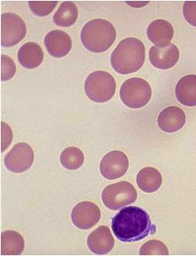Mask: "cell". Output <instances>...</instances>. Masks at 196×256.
I'll use <instances>...</instances> for the list:
<instances>
[{
    "mask_svg": "<svg viewBox=\"0 0 196 256\" xmlns=\"http://www.w3.org/2000/svg\"><path fill=\"white\" fill-rule=\"evenodd\" d=\"M146 48L137 38H126L119 42L112 52L110 64L114 71L128 75L137 72L144 65Z\"/></svg>",
    "mask_w": 196,
    "mask_h": 256,
    "instance_id": "obj_2",
    "label": "cell"
},
{
    "mask_svg": "<svg viewBox=\"0 0 196 256\" xmlns=\"http://www.w3.org/2000/svg\"><path fill=\"white\" fill-rule=\"evenodd\" d=\"M16 72L15 62L10 56L5 54L1 55V80L7 81L12 79Z\"/></svg>",
    "mask_w": 196,
    "mask_h": 256,
    "instance_id": "obj_24",
    "label": "cell"
},
{
    "mask_svg": "<svg viewBox=\"0 0 196 256\" xmlns=\"http://www.w3.org/2000/svg\"><path fill=\"white\" fill-rule=\"evenodd\" d=\"M78 8L71 1L62 2L54 16V22L58 26L69 27L78 20Z\"/></svg>",
    "mask_w": 196,
    "mask_h": 256,
    "instance_id": "obj_20",
    "label": "cell"
},
{
    "mask_svg": "<svg viewBox=\"0 0 196 256\" xmlns=\"http://www.w3.org/2000/svg\"><path fill=\"white\" fill-rule=\"evenodd\" d=\"M126 4H128L130 6L132 7H137V8H139V7H143L144 6L147 5V4H149L148 1H144V2H142V1H138V2H137V1H126Z\"/></svg>",
    "mask_w": 196,
    "mask_h": 256,
    "instance_id": "obj_27",
    "label": "cell"
},
{
    "mask_svg": "<svg viewBox=\"0 0 196 256\" xmlns=\"http://www.w3.org/2000/svg\"><path fill=\"white\" fill-rule=\"evenodd\" d=\"M88 246L94 254H106L110 252L114 246V240L109 228L100 226L92 232L88 238Z\"/></svg>",
    "mask_w": 196,
    "mask_h": 256,
    "instance_id": "obj_14",
    "label": "cell"
},
{
    "mask_svg": "<svg viewBox=\"0 0 196 256\" xmlns=\"http://www.w3.org/2000/svg\"><path fill=\"white\" fill-rule=\"evenodd\" d=\"M34 162V152L30 145L17 143L6 155L4 163L6 168L14 173H22L30 168Z\"/></svg>",
    "mask_w": 196,
    "mask_h": 256,
    "instance_id": "obj_8",
    "label": "cell"
},
{
    "mask_svg": "<svg viewBox=\"0 0 196 256\" xmlns=\"http://www.w3.org/2000/svg\"><path fill=\"white\" fill-rule=\"evenodd\" d=\"M129 168L127 155L120 150H112L104 156L100 164L102 176L108 180L123 177Z\"/></svg>",
    "mask_w": 196,
    "mask_h": 256,
    "instance_id": "obj_9",
    "label": "cell"
},
{
    "mask_svg": "<svg viewBox=\"0 0 196 256\" xmlns=\"http://www.w3.org/2000/svg\"><path fill=\"white\" fill-rule=\"evenodd\" d=\"M152 95V90L150 85L142 78H130L120 88L122 102L132 109L144 108L150 102Z\"/></svg>",
    "mask_w": 196,
    "mask_h": 256,
    "instance_id": "obj_5",
    "label": "cell"
},
{
    "mask_svg": "<svg viewBox=\"0 0 196 256\" xmlns=\"http://www.w3.org/2000/svg\"><path fill=\"white\" fill-rule=\"evenodd\" d=\"M149 40L157 48H166L174 36L172 25L164 20H156L149 24L147 30Z\"/></svg>",
    "mask_w": 196,
    "mask_h": 256,
    "instance_id": "obj_15",
    "label": "cell"
},
{
    "mask_svg": "<svg viewBox=\"0 0 196 256\" xmlns=\"http://www.w3.org/2000/svg\"><path fill=\"white\" fill-rule=\"evenodd\" d=\"M180 56V50L173 44L166 48L152 46L149 50L150 64L157 69H171L177 64Z\"/></svg>",
    "mask_w": 196,
    "mask_h": 256,
    "instance_id": "obj_11",
    "label": "cell"
},
{
    "mask_svg": "<svg viewBox=\"0 0 196 256\" xmlns=\"http://www.w3.org/2000/svg\"><path fill=\"white\" fill-rule=\"evenodd\" d=\"M176 96L184 106H196V75H186L180 80L176 86Z\"/></svg>",
    "mask_w": 196,
    "mask_h": 256,
    "instance_id": "obj_17",
    "label": "cell"
},
{
    "mask_svg": "<svg viewBox=\"0 0 196 256\" xmlns=\"http://www.w3.org/2000/svg\"><path fill=\"white\" fill-rule=\"evenodd\" d=\"M137 184L139 188L143 192L153 193L161 188L162 176L154 168H144L138 174Z\"/></svg>",
    "mask_w": 196,
    "mask_h": 256,
    "instance_id": "obj_18",
    "label": "cell"
},
{
    "mask_svg": "<svg viewBox=\"0 0 196 256\" xmlns=\"http://www.w3.org/2000/svg\"><path fill=\"white\" fill-rule=\"evenodd\" d=\"M136 188L130 182H120L106 186L102 192V200L106 208L116 211L137 200Z\"/></svg>",
    "mask_w": 196,
    "mask_h": 256,
    "instance_id": "obj_6",
    "label": "cell"
},
{
    "mask_svg": "<svg viewBox=\"0 0 196 256\" xmlns=\"http://www.w3.org/2000/svg\"><path fill=\"white\" fill-rule=\"evenodd\" d=\"M58 4V1H30L29 6L32 14L42 17L50 15Z\"/></svg>",
    "mask_w": 196,
    "mask_h": 256,
    "instance_id": "obj_23",
    "label": "cell"
},
{
    "mask_svg": "<svg viewBox=\"0 0 196 256\" xmlns=\"http://www.w3.org/2000/svg\"><path fill=\"white\" fill-rule=\"evenodd\" d=\"M60 163L68 170H76L83 166L84 155L80 149L76 147L66 148L60 154Z\"/></svg>",
    "mask_w": 196,
    "mask_h": 256,
    "instance_id": "obj_21",
    "label": "cell"
},
{
    "mask_svg": "<svg viewBox=\"0 0 196 256\" xmlns=\"http://www.w3.org/2000/svg\"><path fill=\"white\" fill-rule=\"evenodd\" d=\"M183 15L188 24L196 27V1H186L183 5Z\"/></svg>",
    "mask_w": 196,
    "mask_h": 256,
    "instance_id": "obj_26",
    "label": "cell"
},
{
    "mask_svg": "<svg viewBox=\"0 0 196 256\" xmlns=\"http://www.w3.org/2000/svg\"><path fill=\"white\" fill-rule=\"evenodd\" d=\"M24 250L22 236L16 231L7 230L1 233V254L20 256Z\"/></svg>",
    "mask_w": 196,
    "mask_h": 256,
    "instance_id": "obj_19",
    "label": "cell"
},
{
    "mask_svg": "<svg viewBox=\"0 0 196 256\" xmlns=\"http://www.w3.org/2000/svg\"><path fill=\"white\" fill-rule=\"evenodd\" d=\"M14 134L12 129L5 122H1V152H4L12 143Z\"/></svg>",
    "mask_w": 196,
    "mask_h": 256,
    "instance_id": "obj_25",
    "label": "cell"
},
{
    "mask_svg": "<svg viewBox=\"0 0 196 256\" xmlns=\"http://www.w3.org/2000/svg\"><path fill=\"white\" fill-rule=\"evenodd\" d=\"M44 59V51L40 46L35 42H26L18 51V60L26 69L38 68Z\"/></svg>",
    "mask_w": 196,
    "mask_h": 256,
    "instance_id": "obj_16",
    "label": "cell"
},
{
    "mask_svg": "<svg viewBox=\"0 0 196 256\" xmlns=\"http://www.w3.org/2000/svg\"><path fill=\"white\" fill-rule=\"evenodd\" d=\"M44 45L51 56L56 58H64L72 48V40L69 34L63 30L50 31L44 39Z\"/></svg>",
    "mask_w": 196,
    "mask_h": 256,
    "instance_id": "obj_12",
    "label": "cell"
},
{
    "mask_svg": "<svg viewBox=\"0 0 196 256\" xmlns=\"http://www.w3.org/2000/svg\"><path fill=\"white\" fill-rule=\"evenodd\" d=\"M85 94L96 103H105L113 98L116 91V81L109 72L98 70L92 72L84 83Z\"/></svg>",
    "mask_w": 196,
    "mask_h": 256,
    "instance_id": "obj_4",
    "label": "cell"
},
{
    "mask_svg": "<svg viewBox=\"0 0 196 256\" xmlns=\"http://www.w3.org/2000/svg\"><path fill=\"white\" fill-rule=\"evenodd\" d=\"M117 32L112 22L95 19L86 22L82 28L80 39L84 46L93 52H103L112 48Z\"/></svg>",
    "mask_w": 196,
    "mask_h": 256,
    "instance_id": "obj_3",
    "label": "cell"
},
{
    "mask_svg": "<svg viewBox=\"0 0 196 256\" xmlns=\"http://www.w3.org/2000/svg\"><path fill=\"white\" fill-rule=\"evenodd\" d=\"M186 122V114L178 106H172L164 108L158 116L159 128L167 133H174L181 130Z\"/></svg>",
    "mask_w": 196,
    "mask_h": 256,
    "instance_id": "obj_13",
    "label": "cell"
},
{
    "mask_svg": "<svg viewBox=\"0 0 196 256\" xmlns=\"http://www.w3.org/2000/svg\"><path fill=\"white\" fill-rule=\"evenodd\" d=\"M112 228L118 240L136 242L154 234L156 227L144 209L136 206L124 208L112 219Z\"/></svg>",
    "mask_w": 196,
    "mask_h": 256,
    "instance_id": "obj_1",
    "label": "cell"
},
{
    "mask_svg": "<svg viewBox=\"0 0 196 256\" xmlns=\"http://www.w3.org/2000/svg\"><path fill=\"white\" fill-rule=\"evenodd\" d=\"M26 26L20 16L14 12L1 15V45L11 48L25 38Z\"/></svg>",
    "mask_w": 196,
    "mask_h": 256,
    "instance_id": "obj_7",
    "label": "cell"
},
{
    "mask_svg": "<svg viewBox=\"0 0 196 256\" xmlns=\"http://www.w3.org/2000/svg\"><path fill=\"white\" fill-rule=\"evenodd\" d=\"M140 256H168L167 246L158 240H150L144 243L140 250Z\"/></svg>",
    "mask_w": 196,
    "mask_h": 256,
    "instance_id": "obj_22",
    "label": "cell"
},
{
    "mask_svg": "<svg viewBox=\"0 0 196 256\" xmlns=\"http://www.w3.org/2000/svg\"><path fill=\"white\" fill-rule=\"evenodd\" d=\"M102 217L100 208L94 203L83 202L76 204L71 213L74 224L80 230H88L96 226Z\"/></svg>",
    "mask_w": 196,
    "mask_h": 256,
    "instance_id": "obj_10",
    "label": "cell"
}]
</instances>
